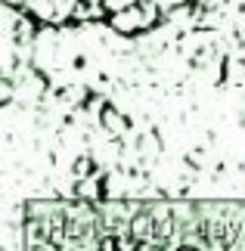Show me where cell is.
I'll return each mask as SVG.
<instances>
[{"instance_id": "6da1fadb", "label": "cell", "mask_w": 245, "mask_h": 251, "mask_svg": "<svg viewBox=\"0 0 245 251\" xmlns=\"http://www.w3.org/2000/svg\"><path fill=\"white\" fill-rule=\"evenodd\" d=\"M103 124H106L109 130L118 133L121 127H127V118H121V115H118V112H115L112 105H109V109H103Z\"/></svg>"}]
</instances>
